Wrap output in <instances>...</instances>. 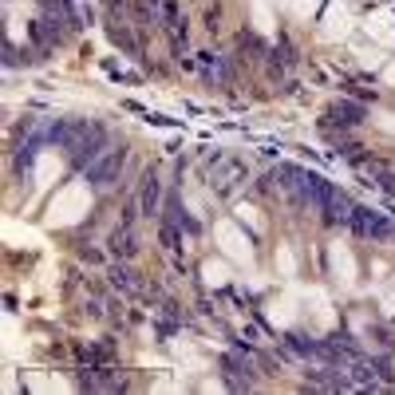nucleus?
I'll return each instance as SVG.
<instances>
[{
  "mask_svg": "<svg viewBox=\"0 0 395 395\" xmlns=\"http://www.w3.org/2000/svg\"><path fill=\"white\" fill-rule=\"evenodd\" d=\"M91 210V190L83 182H68V186L56 190V198L48 202V222L52 225H76L83 222V214Z\"/></svg>",
  "mask_w": 395,
  "mask_h": 395,
  "instance_id": "obj_1",
  "label": "nucleus"
},
{
  "mask_svg": "<svg viewBox=\"0 0 395 395\" xmlns=\"http://www.w3.org/2000/svg\"><path fill=\"white\" fill-rule=\"evenodd\" d=\"M60 143H63V150H71V155L87 166L103 150V130L95 127V123H71V127L60 130Z\"/></svg>",
  "mask_w": 395,
  "mask_h": 395,
  "instance_id": "obj_2",
  "label": "nucleus"
},
{
  "mask_svg": "<svg viewBox=\"0 0 395 395\" xmlns=\"http://www.w3.org/2000/svg\"><path fill=\"white\" fill-rule=\"evenodd\" d=\"M119 170H123V150H111V146H103V150H99V155H95L91 163L83 166V178L95 182V186H115Z\"/></svg>",
  "mask_w": 395,
  "mask_h": 395,
  "instance_id": "obj_3",
  "label": "nucleus"
},
{
  "mask_svg": "<svg viewBox=\"0 0 395 395\" xmlns=\"http://www.w3.org/2000/svg\"><path fill=\"white\" fill-rule=\"evenodd\" d=\"M217 241H222V250L230 253L233 261H241V265H250V261H253L250 237H245V233H241L233 222H222V225H217Z\"/></svg>",
  "mask_w": 395,
  "mask_h": 395,
  "instance_id": "obj_4",
  "label": "nucleus"
},
{
  "mask_svg": "<svg viewBox=\"0 0 395 395\" xmlns=\"http://www.w3.org/2000/svg\"><path fill=\"white\" fill-rule=\"evenodd\" d=\"M356 230L364 233V237H391L395 233V222H387L384 214H376V210H356Z\"/></svg>",
  "mask_w": 395,
  "mask_h": 395,
  "instance_id": "obj_5",
  "label": "nucleus"
},
{
  "mask_svg": "<svg viewBox=\"0 0 395 395\" xmlns=\"http://www.w3.org/2000/svg\"><path fill=\"white\" fill-rule=\"evenodd\" d=\"M60 174H63V158L56 155V150H40V155H36V174H32V178H36V186H40V190H48Z\"/></svg>",
  "mask_w": 395,
  "mask_h": 395,
  "instance_id": "obj_6",
  "label": "nucleus"
},
{
  "mask_svg": "<svg viewBox=\"0 0 395 395\" xmlns=\"http://www.w3.org/2000/svg\"><path fill=\"white\" fill-rule=\"evenodd\" d=\"M348 20H352V16H348V4H344V0H336L332 9L324 12V36H328V40H344V36H348V28H352Z\"/></svg>",
  "mask_w": 395,
  "mask_h": 395,
  "instance_id": "obj_7",
  "label": "nucleus"
},
{
  "mask_svg": "<svg viewBox=\"0 0 395 395\" xmlns=\"http://www.w3.org/2000/svg\"><path fill=\"white\" fill-rule=\"evenodd\" d=\"M328 261H332V273L340 284H352L356 281V265H352V253L344 250V245H332L328 250Z\"/></svg>",
  "mask_w": 395,
  "mask_h": 395,
  "instance_id": "obj_8",
  "label": "nucleus"
},
{
  "mask_svg": "<svg viewBox=\"0 0 395 395\" xmlns=\"http://www.w3.org/2000/svg\"><path fill=\"white\" fill-rule=\"evenodd\" d=\"M364 28H368V36H376V40H384V43H391V40H395V28H391V12H387V9L371 12V16L364 20Z\"/></svg>",
  "mask_w": 395,
  "mask_h": 395,
  "instance_id": "obj_9",
  "label": "nucleus"
},
{
  "mask_svg": "<svg viewBox=\"0 0 395 395\" xmlns=\"http://www.w3.org/2000/svg\"><path fill=\"white\" fill-rule=\"evenodd\" d=\"M138 202H143L146 214H158V178L155 174H146L143 178V194H138Z\"/></svg>",
  "mask_w": 395,
  "mask_h": 395,
  "instance_id": "obj_10",
  "label": "nucleus"
},
{
  "mask_svg": "<svg viewBox=\"0 0 395 395\" xmlns=\"http://www.w3.org/2000/svg\"><path fill=\"white\" fill-rule=\"evenodd\" d=\"M202 277H206L210 289H222V284L230 281V269H225L222 261H206V265H202Z\"/></svg>",
  "mask_w": 395,
  "mask_h": 395,
  "instance_id": "obj_11",
  "label": "nucleus"
},
{
  "mask_svg": "<svg viewBox=\"0 0 395 395\" xmlns=\"http://www.w3.org/2000/svg\"><path fill=\"white\" fill-rule=\"evenodd\" d=\"M328 217H336V222H352V217H356V206H352L344 194H336L332 202H328Z\"/></svg>",
  "mask_w": 395,
  "mask_h": 395,
  "instance_id": "obj_12",
  "label": "nucleus"
},
{
  "mask_svg": "<svg viewBox=\"0 0 395 395\" xmlns=\"http://www.w3.org/2000/svg\"><path fill=\"white\" fill-rule=\"evenodd\" d=\"M111 250L115 253H135V233H130V222H123V230H115V237H111Z\"/></svg>",
  "mask_w": 395,
  "mask_h": 395,
  "instance_id": "obj_13",
  "label": "nucleus"
},
{
  "mask_svg": "<svg viewBox=\"0 0 395 395\" xmlns=\"http://www.w3.org/2000/svg\"><path fill=\"white\" fill-rule=\"evenodd\" d=\"M269 317H273L277 324H292V317H297V301H292V297H281V301L273 304V312H269Z\"/></svg>",
  "mask_w": 395,
  "mask_h": 395,
  "instance_id": "obj_14",
  "label": "nucleus"
},
{
  "mask_svg": "<svg viewBox=\"0 0 395 395\" xmlns=\"http://www.w3.org/2000/svg\"><path fill=\"white\" fill-rule=\"evenodd\" d=\"M312 317H317L320 324H328V320H332V312H328V301H324V292H312Z\"/></svg>",
  "mask_w": 395,
  "mask_h": 395,
  "instance_id": "obj_15",
  "label": "nucleus"
},
{
  "mask_svg": "<svg viewBox=\"0 0 395 395\" xmlns=\"http://www.w3.org/2000/svg\"><path fill=\"white\" fill-rule=\"evenodd\" d=\"M277 261H281V273H284V277H292V273H297V261H292V253L284 250V245L277 250Z\"/></svg>",
  "mask_w": 395,
  "mask_h": 395,
  "instance_id": "obj_16",
  "label": "nucleus"
},
{
  "mask_svg": "<svg viewBox=\"0 0 395 395\" xmlns=\"http://www.w3.org/2000/svg\"><path fill=\"white\" fill-rule=\"evenodd\" d=\"M237 217H241V222H250L253 230H261V225H265V222L257 217V210H253V206H237Z\"/></svg>",
  "mask_w": 395,
  "mask_h": 395,
  "instance_id": "obj_17",
  "label": "nucleus"
},
{
  "mask_svg": "<svg viewBox=\"0 0 395 395\" xmlns=\"http://www.w3.org/2000/svg\"><path fill=\"white\" fill-rule=\"evenodd\" d=\"M253 16H257V24H261V32H273V20H269V12L261 9V4H253Z\"/></svg>",
  "mask_w": 395,
  "mask_h": 395,
  "instance_id": "obj_18",
  "label": "nucleus"
},
{
  "mask_svg": "<svg viewBox=\"0 0 395 395\" xmlns=\"http://www.w3.org/2000/svg\"><path fill=\"white\" fill-rule=\"evenodd\" d=\"M28 384H32L36 391H48V387H63L60 379H43V376H32V379H28Z\"/></svg>",
  "mask_w": 395,
  "mask_h": 395,
  "instance_id": "obj_19",
  "label": "nucleus"
},
{
  "mask_svg": "<svg viewBox=\"0 0 395 395\" xmlns=\"http://www.w3.org/2000/svg\"><path fill=\"white\" fill-rule=\"evenodd\" d=\"M317 4H320V0H297V12H301V16H312Z\"/></svg>",
  "mask_w": 395,
  "mask_h": 395,
  "instance_id": "obj_20",
  "label": "nucleus"
},
{
  "mask_svg": "<svg viewBox=\"0 0 395 395\" xmlns=\"http://www.w3.org/2000/svg\"><path fill=\"white\" fill-rule=\"evenodd\" d=\"M360 63L364 68H379L384 60H379V52H360Z\"/></svg>",
  "mask_w": 395,
  "mask_h": 395,
  "instance_id": "obj_21",
  "label": "nucleus"
},
{
  "mask_svg": "<svg viewBox=\"0 0 395 395\" xmlns=\"http://www.w3.org/2000/svg\"><path fill=\"white\" fill-rule=\"evenodd\" d=\"M384 186H387V190H391V194H395V174H387V178H384Z\"/></svg>",
  "mask_w": 395,
  "mask_h": 395,
  "instance_id": "obj_22",
  "label": "nucleus"
},
{
  "mask_svg": "<svg viewBox=\"0 0 395 395\" xmlns=\"http://www.w3.org/2000/svg\"><path fill=\"white\" fill-rule=\"evenodd\" d=\"M387 83H395V63H387Z\"/></svg>",
  "mask_w": 395,
  "mask_h": 395,
  "instance_id": "obj_23",
  "label": "nucleus"
}]
</instances>
